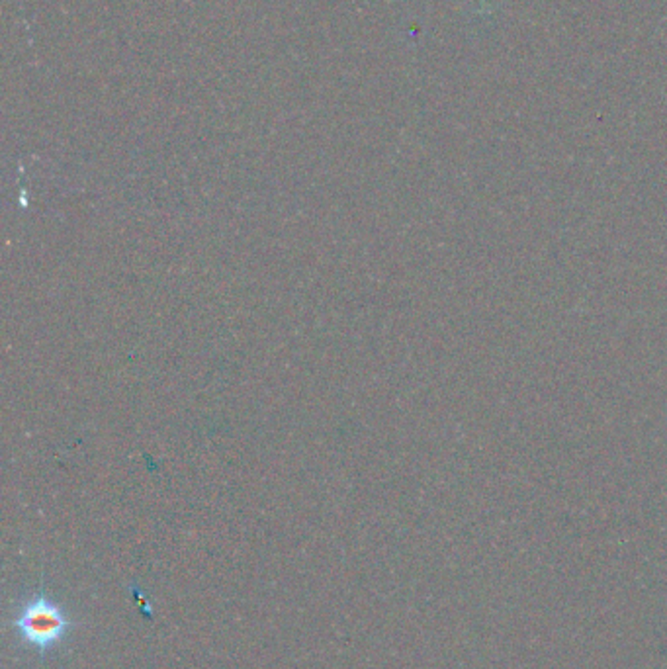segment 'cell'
Listing matches in <instances>:
<instances>
[{"mask_svg":"<svg viewBox=\"0 0 667 669\" xmlns=\"http://www.w3.org/2000/svg\"><path fill=\"white\" fill-rule=\"evenodd\" d=\"M12 624L22 644L32 648L39 660L63 644L75 626L67 611L45 592L44 583L39 585L37 593L22 603Z\"/></svg>","mask_w":667,"mask_h":669,"instance_id":"1","label":"cell"},{"mask_svg":"<svg viewBox=\"0 0 667 669\" xmlns=\"http://www.w3.org/2000/svg\"><path fill=\"white\" fill-rule=\"evenodd\" d=\"M466 3L470 15H472L478 22H483L493 18L495 12L503 5V0H466Z\"/></svg>","mask_w":667,"mask_h":669,"instance_id":"2","label":"cell"}]
</instances>
